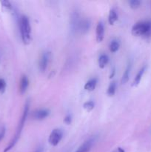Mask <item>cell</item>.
Listing matches in <instances>:
<instances>
[{"instance_id": "cell-10", "label": "cell", "mask_w": 151, "mask_h": 152, "mask_svg": "<svg viewBox=\"0 0 151 152\" xmlns=\"http://www.w3.org/2000/svg\"><path fill=\"white\" fill-rule=\"evenodd\" d=\"M28 86H29V80H28V77L25 74L21 77L20 83H19V91L22 94H25L28 90Z\"/></svg>"}, {"instance_id": "cell-23", "label": "cell", "mask_w": 151, "mask_h": 152, "mask_svg": "<svg viewBox=\"0 0 151 152\" xmlns=\"http://www.w3.org/2000/svg\"><path fill=\"white\" fill-rule=\"evenodd\" d=\"M115 151L116 152H125L124 151V150L121 148H118L116 150H115Z\"/></svg>"}, {"instance_id": "cell-12", "label": "cell", "mask_w": 151, "mask_h": 152, "mask_svg": "<svg viewBox=\"0 0 151 152\" xmlns=\"http://www.w3.org/2000/svg\"><path fill=\"white\" fill-rule=\"evenodd\" d=\"M98 80L97 79L93 78L89 80L87 83L84 85V88L86 91H93L95 90V88H96V86H97Z\"/></svg>"}, {"instance_id": "cell-24", "label": "cell", "mask_w": 151, "mask_h": 152, "mask_svg": "<svg viewBox=\"0 0 151 152\" xmlns=\"http://www.w3.org/2000/svg\"><path fill=\"white\" fill-rule=\"evenodd\" d=\"M42 151H43V148L42 147H40V148H38L35 152H42Z\"/></svg>"}, {"instance_id": "cell-1", "label": "cell", "mask_w": 151, "mask_h": 152, "mask_svg": "<svg viewBox=\"0 0 151 152\" xmlns=\"http://www.w3.org/2000/svg\"><path fill=\"white\" fill-rule=\"evenodd\" d=\"M29 107H30V101L27 100L26 103H25V107H24V110H23V113H22V117L20 119V121H19V125H18L17 129L16 131V133H15L14 137L12 139V140L10 141V143L8 144L7 147L4 148V152H8L10 150H11L13 147L15 146L16 143H17L18 140H19L21 136V134H22V129H23L24 126H25V121L27 120V117H28V113H29Z\"/></svg>"}, {"instance_id": "cell-7", "label": "cell", "mask_w": 151, "mask_h": 152, "mask_svg": "<svg viewBox=\"0 0 151 152\" xmlns=\"http://www.w3.org/2000/svg\"><path fill=\"white\" fill-rule=\"evenodd\" d=\"M105 37V25L103 22H99L96 28V39L97 42H101Z\"/></svg>"}, {"instance_id": "cell-11", "label": "cell", "mask_w": 151, "mask_h": 152, "mask_svg": "<svg viewBox=\"0 0 151 152\" xmlns=\"http://www.w3.org/2000/svg\"><path fill=\"white\" fill-rule=\"evenodd\" d=\"M146 69H147V66L146 65H144V66L139 70V72H138L137 74H136V77H135L134 80H133V83H132V86H133V87H136V86H139L141 80H142V77H143L145 71H146Z\"/></svg>"}, {"instance_id": "cell-16", "label": "cell", "mask_w": 151, "mask_h": 152, "mask_svg": "<svg viewBox=\"0 0 151 152\" xmlns=\"http://www.w3.org/2000/svg\"><path fill=\"white\" fill-rule=\"evenodd\" d=\"M115 91H116V82L113 81L109 85L107 94L109 96H113L115 94Z\"/></svg>"}, {"instance_id": "cell-15", "label": "cell", "mask_w": 151, "mask_h": 152, "mask_svg": "<svg viewBox=\"0 0 151 152\" xmlns=\"http://www.w3.org/2000/svg\"><path fill=\"white\" fill-rule=\"evenodd\" d=\"M99 68L103 69V68H105L107 63L109 62V57H108L107 55L106 54H102L99 58Z\"/></svg>"}, {"instance_id": "cell-20", "label": "cell", "mask_w": 151, "mask_h": 152, "mask_svg": "<svg viewBox=\"0 0 151 152\" xmlns=\"http://www.w3.org/2000/svg\"><path fill=\"white\" fill-rule=\"evenodd\" d=\"M1 5H2L4 7H5V8L8 9V10H12V5L9 1H7V0H3V1H1Z\"/></svg>"}, {"instance_id": "cell-22", "label": "cell", "mask_w": 151, "mask_h": 152, "mask_svg": "<svg viewBox=\"0 0 151 152\" xmlns=\"http://www.w3.org/2000/svg\"><path fill=\"white\" fill-rule=\"evenodd\" d=\"M64 123L67 125H70L72 123V117L70 114H68L67 116H65V117L64 118Z\"/></svg>"}, {"instance_id": "cell-14", "label": "cell", "mask_w": 151, "mask_h": 152, "mask_svg": "<svg viewBox=\"0 0 151 152\" xmlns=\"http://www.w3.org/2000/svg\"><path fill=\"white\" fill-rule=\"evenodd\" d=\"M117 20H118V14L116 10L111 9L108 15V22L110 25H113Z\"/></svg>"}, {"instance_id": "cell-19", "label": "cell", "mask_w": 151, "mask_h": 152, "mask_svg": "<svg viewBox=\"0 0 151 152\" xmlns=\"http://www.w3.org/2000/svg\"><path fill=\"white\" fill-rule=\"evenodd\" d=\"M129 4H130V7L132 9H137L140 7L141 1L139 0H130L129 1Z\"/></svg>"}, {"instance_id": "cell-13", "label": "cell", "mask_w": 151, "mask_h": 152, "mask_svg": "<svg viewBox=\"0 0 151 152\" xmlns=\"http://www.w3.org/2000/svg\"><path fill=\"white\" fill-rule=\"evenodd\" d=\"M132 68V63L131 62H129L127 64V67H126V69L124 71V74L122 76V78H121V84L124 85L128 82L129 78H130V71H131Z\"/></svg>"}, {"instance_id": "cell-17", "label": "cell", "mask_w": 151, "mask_h": 152, "mask_svg": "<svg viewBox=\"0 0 151 152\" xmlns=\"http://www.w3.org/2000/svg\"><path fill=\"white\" fill-rule=\"evenodd\" d=\"M119 42H118V41H116V40H113V41L111 42L110 44V52H112V53H115V52L119 49Z\"/></svg>"}, {"instance_id": "cell-9", "label": "cell", "mask_w": 151, "mask_h": 152, "mask_svg": "<svg viewBox=\"0 0 151 152\" xmlns=\"http://www.w3.org/2000/svg\"><path fill=\"white\" fill-rule=\"evenodd\" d=\"M93 144H94V140L89 139L86 140L79 146V148L77 149L76 152H90L91 150L92 147H93Z\"/></svg>"}, {"instance_id": "cell-8", "label": "cell", "mask_w": 151, "mask_h": 152, "mask_svg": "<svg viewBox=\"0 0 151 152\" xmlns=\"http://www.w3.org/2000/svg\"><path fill=\"white\" fill-rule=\"evenodd\" d=\"M90 28V22L88 19H80L79 24L78 26V31H79L80 34H85L88 32L89 29Z\"/></svg>"}, {"instance_id": "cell-18", "label": "cell", "mask_w": 151, "mask_h": 152, "mask_svg": "<svg viewBox=\"0 0 151 152\" xmlns=\"http://www.w3.org/2000/svg\"><path fill=\"white\" fill-rule=\"evenodd\" d=\"M94 107L95 104L93 101H88V102H86L83 104V108H84V109L86 110L87 112H90L91 111H93Z\"/></svg>"}, {"instance_id": "cell-3", "label": "cell", "mask_w": 151, "mask_h": 152, "mask_svg": "<svg viewBox=\"0 0 151 152\" xmlns=\"http://www.w3.org/2000/svg\"><path fill=\"white\" fill-rule=\"evenodd\" d=\"M131 33L135 37H150L151 36V21H141L133 26Z\"/></svg>"}, {"instance_id": "cell-4", "label": "cell", "mask_w": 151, "mask_h": 152, "mask_svg": "<svg viewBox=\"0 0 151 152\" xmlns=\"http://www.w3.org/2000/svg\"><path fill=\"white\" fill-rule=\"evenodd\" d=\"M62 137H63V132L61 129H54L50 134V136H49L48 138V142L50 143V145L56 146L60 142V141L62 140Z\"/></svg>"}, {"instance_id": "cell-21", "label": "cell", "mask_w": 151, "mask_h": 152, "mask_svg": "<svg viewBox=\"0 0 151 152\" xmlns=\"http://www.w3.org/2000/svg\"><path fill=\"white\" fill-rule=\"evenodd\" d=\"M6 88V82L3 79H0V93H4Z\"/></svg>"}, {"instance_id": "cell-2", "label": "cell", "mask_w": 151, "mask_h": 152, "mask_svg": "<svg viewBox=\"0 0 151 152\" xmlns=\"http://www.w3.org/2000/svg\"><path fill=\"white\" fill-rule=\"evenodd\" d=\"M19 31H20L22 40L25 45H29L32 41L31 36V26L29 18L25 15L20 16L19 20Z\"/></svg>"}, {"instance_id": "cell-5", "label": "cell", "mask_w": 151, "mask_h": 152, "mask_svg": "<svg viewBox=\"0 0 151 152\" xmlns=\"http://www.w3.org/2000/svg\"><path fill=\"white\" fill-rule=\"evenodd\" d=\"M50 59V53L48 51H45L41 54V58L39 59L38 62V68L39 71L41 72H44L46 71Z\"/></svg>"}, {"instance_id": "cell-6", "label": "cell", "mask_w": 151, "mask_h": 152, "mask_svg": "<svg viewBox=\"0 0 151 152\" xmlns=\"http://www.w3.org/2000/svg\"><path fill=\"white\" fill-rule=\"evenodd\" d=\"M50 114L48 109H38L32 113V117L36 120H43L47 118Z\"/></svg>"}]
</instances>
